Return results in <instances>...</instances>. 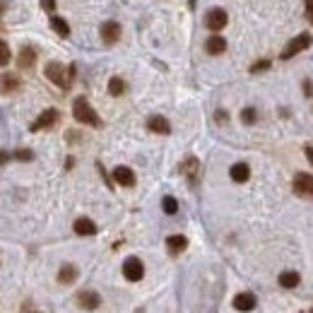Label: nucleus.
<instances>
[{
    "instance_id": "f257e3e1",
    "label": "nucleus",
    "mask_w": 313,
    "mask_h": 313,
    "mask_svg": "<svg viewBox=\"0 0 313 313\" xmlns=\"http://www.w3.org/2000/svg\"><path fill=\"white\" fill-rule=\"evenodd\" d=\"M73 116L77 123H85V126H92V128H101V118L96 116V111L89 106V101L85 96H77L73 101Z\"/></svg>"
},
{
    "instance_id": "f03ea898",
    "label": "nucleus",
    "mask_w": 313,
    "mask_h": 313,
    "mask_svg": "<svg viewBox=\"0 0 313 313\" xmlns=\"http://www.w3.org/2000/svg\"><path fill=\"white\" fill-rule=\"evenodd\" d=\"M44 73H46V77H48L53 85L63 87V89H68L70 82H73V77H75V68L70 65V68L65 70V65H60V63H48Z\"/></svg>"
},
{
    "instance_id": "7ed1b4c3",
    "label": "nucleus",
    "mask_w": 313,
    "mask_h": 313,
    "mask_svg": "<svg viewBox=\"0 0 313 313\" xmlns=\"http://www.w3.org/2000/svg\"><path fill=\"white\" fill-rule=\"evenodd\" d=\"M313 44V39H311V34H299L296 39H292L287 46H284V51L279 53V58L282 60H289V58H294L296 53H301V51H306L309 46Z\"/></svg>"
},
{
    "instance_id": "20e7f679",
    "label": "nucleus",
    "mask_w": 313,
    "mask_h": 313,
    "mask_svg": "<svg viewBox=\"0 0 313 313\" xmlns=\"http://www.w3.org/2000/svg\"><path fill=\"white\" fill-rule=\"evenodd\" d=\"M123 277L128 279V282H140L142 277H145V265H142V260L140 258H128L123 263Z\"/></svg>"
},
{
    "instance_id": "39448f33",
    "label": "nucleus",
    "mask_w": 313,
    "mask_h": 313,
    "mask_svg": "<svg viewBox=\"0 0 313 313\" xmlns=\"http://www.w3.org/2000/svg\"><path fill=\"white\" fill-rule=\"evenodd\" d=\"M226 22H229V17H226V12H224L222 7H212V10L205 15V27H207L210 32H220V29H224Z\"/></svg>"
},
{
    "instance_id": "423d86ee",
    "label": "nucleus",
    "mask_w": 313,
    "mask_h": 313,
    "mask_svg": "<svg viewBox=\"0 0 313 313\" xmlns=\"http://www.w3.org/2000/svg\"><path fill=\"white\" fill-rule=\"evenodd\" d=\"M55 123H58V111L55 109H46L41 116H39L37 121L32 123V133H37V130H44V128H53Z\"/></svg>"
},
{
    "instance_id": "0eeeda50",
    "label": "nucleus",
    "mask_w": 313,
    "mask_h": 313,
    "mask_svg": "<svg viewBox=\"0 0 313 313\" xmlns=\"http://www.w3.org/2000/svg\"><path fill=\"white\" fill-rule=\"evenodd\" d=\"M121 39V24L118 22H104L101 24V41L111 46V44H116Z\"/></svg>"
},
{
    "instance_id": "6e6552de",
    "label": "nucleus",
    "mask_w": 313,
    "mask_h": 313,
    "mask_svg": "<svg viewBox=\"0 0 313 313\" xmlns=\"http://www.w3.org/2000/svg\"><path fill=\"white\" fill-rule=\"evenodd\" d=\"M294 190L299 195H313V176L311 174H296L294 176Z\"/></svg>"
},
{
    "instance_id": "1a4fd4ad",
    "label": "nucleus",
    "mask_w": 313,
    "mask_h": 313,
    "mask_svg": "<svg viewBox=\"0 0 313 313\" xmlns=\"http://www.w3.org/2000/svg\"><path fill=\"white\" fill-rule=\"evenodd\" d=\"M77 304L82 309H87V311H94V309L101 306V296L96 294V292H80L77 294Z\"/></svg>"
},
{
    "instance_id": "9d476101",
    "label": "nucleus",
    "mask_w": 313,
    "mask_h": 313,
    "mask_svg": "<svg viewBox=\"0 0 313 313\" xmlns=\"http://www.w3.org/2000/svg\"><path fill=\"white\" fill-rule=\"evenodd\" d=\"M19 87H22V82H19L17 75H12V73H2V75H0V92H2V94L17 92Z\"/></svg>"
},
{
    "instance_id": "9b49d317",
    "label": "nucleus",
    "mask_w": 313,
    "mask_h": 313,
    "mask_svg": "<svg viewBox=\"0 0 313 313\" xmlns=\"http://www.w3.org/2000/svg\"><path fill=\"white\" fill-rule=\"evenodd\" d=\"M113 181L118 185L133 188V185H135V174L130 171L128 166H118V169H113Z\"/></svg>"
},
{
    "instance_id": "f8f14e48",
    "label": "nucleus",
    "mask_w": 313,
    "mask_h": 313,
    "mask_svg": "<svg viewBox=\"0 0 313 313\" xmlns=\"http://www.w3.org/2000/svg\"><path fill=\"white\" fill-rule=\"evenodd\" d=\"M256 304H258V301H256V296L248 294V292L234 296V309H236V311H253V309H256Z\"/></svg>"
},
{
    "instance_id": "ddd939ff",
    "label": "nucleus",
    "mask_w": 313,
    "mask_h": 313,
    "mask_svg": "<svg viewBox=\"0 0 313 313\" xmlns=\"http://www.w3.org/2000/svg\"><path fill=\"white\" fill-rule=\"evenodd\" d=\"M75 234L77 236H94L96 234V224L92 220H87V217H80V220L75 222Z\"/></svg>"
},
{
    "instance_id": "4468645a",
    "label": "nucleus",
    "mask_w": 313,
    "mask_h": 313,
    "mask_svg": "<svg viewBox=\"0 0 313 313\" xmlns=\"http://www.w3.org/2000/svg\"><path fill=\"white\" fill-rule=\"evenodd\" d=\"M229 176H231V181H236V183H246V181L251 179V166L243 164V162H239V164L231 166Z\"/></svg>"
},
{
    "instance_id": "2eb2a0df",
    "label": "nucleus",
    "mask_w": 313,
    "mask_h": 313,
    "mask_svg": "<svg viewBox=\"0 0 313 313\" xmlns=\"http://www.w3.org/2000/svg\"><path fill=\"white\" fill-rule=\"evenodd\" d=\"M205 51L210 55H220L226 51V41L220 37V34H215V37H210L207 41H205Z\"/></svg>"
},
{
    "instance_id": "dca6fc26",
    "label": "nucleus",
    "mask_w": 313,
    "mask_h": 313,
    "mask_svg": "<svg viewBox=\"0 0 313 313\" xmlns=\"http://www.w3.org/2000/svg\"><path fill=\"white\" fill-rule=\"evenodd\" d=\"M147 128L152 133H159V135H169L171 133V126H169V121H166L164 116H152L147 121Z\"/></svg>"
},
{
    "instance_id": "f3484780",
    "label": "nucleus",
    "mask_w": 313,
    "mask_h": 313,
    "mask_svg": "<svg viewBox=\"0 0 313 313\" xmlns=\"http://www.w3.org/2000/svg\"><path fill=\"white\" fill-rule=\"evenodd\" d=\"M181 171H183L185 176L190 179V183H195V181H198V171H200V164H198V159H195V157H188L183 164H181Z\"/></svg>"
},
{
    "instance_id": "a211bd4d",
    "label": "nucleus",
    "mask_w": 313,
    "mask_h": 313,
    "mask_svg": "<svg viewBox=\"0 0 313 313\" xmlns=\"http://www.w3.org/2000/svg\"><path fill=\"white\" fill-rule=\"evenodd\" d=\"M277 282H279V287H284V289H294V287H299V282H301V275L294 272V270H287V272L279 275Z\"/></svg>"
},
{
    "instance_id": "6ab92c4d",
    "label": "nucleus",
    "mask_w": 313,
    "mask_h": 313,
    "mask_svg": "<svg viewBox=\"0 0 313 313\" xmlns=\"http://www.w3.org/2000/svg\"><path fill=\"white\" fill-rule=\"evenodd\" d=\"M185 246H188V239L185 236H181V234H176V236H169L166 239V248L176 256V253H181V251H185Z\"/></svg>"
},
{
    "instance_id": "aec40b11",
    "label": "nucleus",
    "mask_w": 313,
    "mask_h": 313,
    "mask_svg": "<svg viewBox=\"0 0 313 313\" xmlns=\"http://www.w3.org/2000/svg\"><path fill=\"white\" fill-rule=\"evenodd\" d=\"M75 279H77V268L75 265H63L60 272H58V282L60 284H73Z\"/></svg>"
},
{
    "instance_id": "412c9836",
    "label": "nucleus",
    "mask_w": 313,
    "mask_h": 313,
    "mask_svg": "<svg viewBox=\"0 0 313 313\" xmlns=\"http://www.w3.org/2000/svg\"><path fill=\"white\" fill-rule=\"evenodd\" d=\"M34 60H37V51H34L32 46H24V48L19 51V68H32Z\"/></svg>"
},
{
    "instance_id": "4be33fe9",
    "label": "nucleus",
    "mask_w": 313,
    "mask_h": 313,
    "mask_svg": "<svg viewBox=\"0 0 313 313\" xmlns=\"http://www.w3.org/2000/svg\"><path fill=\"white\" fill-rule=\"evenodd\" d=\"M51 29H53L58 37H68V34H70V24H68L63 17H55V15L51 17Z\"/></svg>"
},
{
    "instance_id": "5701e85b",
    "label": "nucleus",
    "mask_w": 313,
    "mask_h": 313,
    "mask_svg": "<svg viewBox=\"0 0 313 313\" xmlns=\"http://www.w3.org/2000/svg\"><path fill=\"white\" fill-rule=\"evenodd\" d=\"M123 92H126V82H123L121 77H111L109 80V94L111 96H121Z\"/></svg>"
},
{
    "instance_id": "b1692460",
    "label": "nucleus",
    "mask_w": 313,
    "mask_h": 313,
    "mask_svg": "<svg viewBox=\"0 0 313 313\" xmlns=\"http://www.w3.org/2000/svg\"><path fill=\"white\" fill-rule=\"evenodd\" d=\"M241 121L246 123V126H253L256 121H258V111L253 109V106H248V109L241 111Z\"/></svg>"
},
{
    "instance_id": "393cba45",
    "label": "nucleus",
    "mask_w": 313,
    "mask_h": 313,
    "mask_svg": "<svg viewBox=\"0 0 313 313\" xmlns=\"http://www.w3.org/2000/svg\"><path fill=\"white\" fill-rule=\"evenodd\" d=\"M162 210H164L166 215H176V212H179V203H176V198L166 195L164 200H162Z\"/></svg>"
},
{
    "instance_id": "a878e982",
    "label": "nucleus",
    "mask_w": 313,
    "mask_h": 313,
    "mask_svg": "<svg viewBox=\"0 0 313 313\" xmlns=\"http://www.w3.org/2000/svg\"><path fill=\"white\" fill-rule=\"evenodd\" d=\"M7 63H10V48H7L5 41H0V68L7 65Z\"/></svg>"
},
{
    "instance_id": "bb28decb",
    "label": "nucleus",
    "mask_w": 313,
    "mask_h": 313,
    "mask_svg": "<svg viewBox=\"0 0 313 313\" xmlns=\"http://www.w3.org/2000/svg\"><path fill=\"white\" fill-rule=\"evenodd\" d=\"M15 159H19V162H32L34 159V152L32 149H17L15 152Z\"/></svg>"
},
{
    "instance_id": "cd10ccee",
    "label": "nucleus",
    "mask_w": 313,
    "mask_h": 313,
    "mask_svg": "<svg viewBox=\"0 0 313 313\" xmlns=\"http://www.w3.org/2000/svg\"><path fill=\"white\" fill-rule=\"evenodd\" d=\"M268 68H270V60H260V63H256L251 68V73H260V70H268Z\"/></svg>"
},
{
    "instance_id": "c85d7f7f",
    "label": "nucleus",
    "mask_w": 313,
    "mask_h": 313,
    "mask_svg": "<svg viewBox=\"0 0 313 313\" xmlns=\"http://www.w3.org/2000/svg\"><path fill=\"white\" fill-rule=\"evenodd\" d=\"M41 7H44L46 12H53V10H55V0H41Z\"/></svg>"
},
{
    "instance_id": "c756f323",
    "label": "nucleus",
    "mask_w": 313,
    "mask_h": 313,
    "mask_svg": "<svg viewBox=\"0 0 313 313\" xmlns=\"http://www.w3.org/2000/svg\"><path fill=\"white\" fill-rule=\"evenodd\" d=\"M10 159H12V154H10V152H5V149H0V166L7 164Z\"/></svg>"
},
{
    "instance_id": "7c9ffc66",
    "label": "nucleus",
    "mask_w": 313,
    "mask_h": 313,
    "mask_svg": "<svg viewBox=\"0 0 313 313\" xmlns=\"http://www.w3.org/2000/svg\"><path fill=\"white\" fill-rule=\"evenodd\" d=\"M306 17L313 24V0H306Z\"/></svg>"
},
{
    "instance_id": "2f4dec72",
    "label": "nucleus",
    "mask_w": 313,
    "mask_h": 313,
    "mask_svg": "<svg viewBox=\"0 0 313 313\" xmlns=\"http://www.w3.org/2000/svg\"><path fill=\"white\" fill-rule=\"evenodd\" d=\"M304 92H306V96H313V82H311V80H306V82H304Z\"/></svg>"
},
{
    "instance_id": "473e14b6",
    "label": "nucleus",
    "mask_w": 313,
    "mask_h": 313,
    "mask_svg": "<svg viewBox=\"0 0 313 313\" xmlns=\"http://www.w3.org/2000/svg\"><path fill=\"white\" fill-rule=\"evenodd\" d=\"M304 152H306V157H309V162H311V166H313V147H311V145H306Z\"/></svg>"
},
{
    "instance_id": "72a5a7b5",
    "label": "nucleus",
    "mask_w": 313,
    "mask_h": 313,
    "mask_svg": "<svg viewBox=\"0 0 313 313\" xmlns=\"http://www.w3.org/2000/svg\"><path fill=\"white\" fill-rule=\"evenodd\" d=\"M217 121H226V111H217Z\"/></svg>"
},
{
    "instance_id": "f704fd0d",
    "label": "nucleus",
    "mask_w": 313,
    "mask_h": 313,
    "mask_svg": "<svg viewBox=\"0 0 313 313\" xmlns=\"http://www.w3.org/2000/svg\"><path fill=\"white\" fill-rule=\"evenodd\" d=\"M2 10H7V0H0V12Z\"/></svg>"
},
{
    "instance_id": "c9c22d12",
    "label": "nucleus",
    "mask_w": 313,
    "mask_h": 313,
    "mask_svg": "<svg viewBox=\"0 0 313 313\" xmlns=\"http://www.w3.org/2000/svg\"><path fill=\"white\" fill-rule=\"evenodd\" d=\"M309 313H313V311H309Z\"/></svg>"
}]
</instances>
